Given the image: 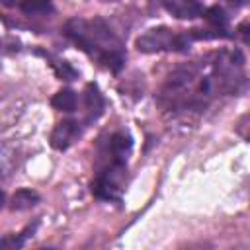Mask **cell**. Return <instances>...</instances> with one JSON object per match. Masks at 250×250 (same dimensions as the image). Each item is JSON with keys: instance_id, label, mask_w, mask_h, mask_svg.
<instances>
[{"instance_id": "13", "label": "cell", "mask_w": 250, "mask_h": 250, "mask_svg": "<svg viewBox=\"0 0 250 250\" xmlns=\"http://www.w3.org/2000/svg\"><path fill=\"white\" fill-rule=\"evenodd\" d=\"M53 64V68H55V72H57V76L59 78H64V80H74L76 76H78V72L66 62V61H55V62H51Z\"/></svg>"}, {"instance_id": "10", "label": "cell", "mask_w": 250, "mask_h": 250, "mask_svg": "<svg viewBox=\"0 0 250 250\" xmlns=\"http://www.w3.org/2000/svg\"><path fill=\"white\" fill-rule=\"evenodd\" d=\"M20 8L25 16H43V14H51L53 12V4L51 0H21Z\"/></svg>"}, {"instance_id": "2", "label": "cell", "mask_w": 250, "mask_h": 250, "mask_svg": "<svg viewBox=\"0 0 250 250\" xmlns=\"http://www.w3.org/2000/svg\"><path fill=\"white\" fill-rule=\"evenodd\" d=\"M189 45L188 35L174 33L168 27H152L137 37L135 47L141 53H160V51H186Z\"/></svg>"}, {"instance_id": "17", "label": "cell", "mask_w": 250, "mask_h": 250, "mask_svg": "<svg viewBox=\"0 0 250 250\" xmlns=\"http://www.w3.org/2000/svg\"><path fill=\"white\" fill-rule=\"evenodd\" d=\"M104 2H115V0H104Z\"/></svg>"}, {"instance_id": "16", "label": "cell", "mask_w": 250, "mask_h": 250, "mask_svg": "<svg viewBox=\"0 0 250 250\" xmlns=\"http://www.w3.org/2000/svg\"><path fill=\"white\" fill-rule=\"evenodd\" d=\"M244 39H246V41H250V25L244 29Z\"/></svg>"}, {"instance_id": "11", "label": "cell", "mask_w": 250, "mask_h": 250, "mask_svg": "<svg viewBox=\"0 0 250 250\" xmlns=\"http://www.w3.org/2000/svg\"><path fill=\"white\" fill-rule=\"evenodd\" d=\"M35 229H37V223L29 225V227H27L23 232H20L18 236H4V238H2V250H18V248H21L23 242H25V238H29V236L35 232Z\"/></svg>"}, {"instance_id": "1", "label": "cell", "mask_w": 250, "mask_h": 250, "mask_svg": "<svg viewBox=\"0 0 250 250\" xmlns=\"http://www.w3.org/2000/svg\"><path fill=\"white\" fill-rule=\"evenodd\" d=\"M64 33L84 53H88L90 57H96L111 72L121 70L125 62L121 41L102 18H94V20L72 18L66 21Z\"/></svg>"}, {"instance_id": "12", "label": "cell", "mask_w": 250, "mask_h": 250, "mask_svg": "<svg viewBox=\"0 0 250 250\" xmlns=\"http://www.w3.org/2000/svg\"><path fill=\"white\" fill-rule=\"evenodd\" d=\"M205 20H207V21L213 25V29H217V31H225V27H227V16H225L223 8H219V6L209 8V10L205 12Z\"/></svg>"}, {"instance_id": "4", "label": "cell", "mask_w": 250, "mask_h": 250, "mask_svg": "<svg viewBox=\"0 0 250 250\" xmlns=\"http://www.w3.org/2000/svg\"><path fill=\"white\" fill-rule=\"evenodd\" d=\"M80 135V127L76 121L72 119H66V121H61L53 133H51V146L55 150H66Z\"/></svg>"}, {"instance_id": "8", "label": "cell", "mask_w": 250, "mask_h": 250, "mask_svg": "<svg viewBox=\"0 0 250 250\" xmlns=\"http://www.w3.org/2000/svg\"><path fill=\"white\" fill-rule=\"evenodd\" d=\"M131 146H133V141L125 133H115L109 139V154L115 160H127V154H129Z\"/></svg>"}, {"instance_id": "15", "label": "cell", "mask_w": 250, "mask_h": 250, "mask_svg": "<svg viewBox=\"0 0 250 250\" xmlns=\"http://www.w3.org/2000/svg\"><path fill=\"white\" fill-rule=\"evenodd\" d=\"M16 2H21V0H2V4H4L6 8H10V6H14Z\"/></svg>"}, {"instance_id": "14", "label": "cell", "mask_w": 250, "mask_h": 250, "mask_svg": "<svg viewBox=\"0 0 250 250\" xmlns=\"http://www.w3.org/2000/svg\"><path fill=\"white\" fill-rule=\"evenodd\" d=\"M236 133H238L242 139L250 141V111H246V113L238 119V123H236Z\"/></svg>"}, {"instance_id": "3", "label": "cell", "mask_w": 250, "mask_h": 250, "mask_svg": "<svg viewBox=\"0 0 250 250\" xmlns=\"http://www.w3.org/2000/svg\"><path fill=\"white\" fill-rule=\"evenodd\" d=\"M125 178V160H115L107 164L105 170L98 172V178L92 184V193L100 199H119L121 195V182Z\"/></svg>"}, {"instance_id": "6", "label": "cell", "mask_w": 250, "mask_h": 250, "mask_svg": "<svg viewBox=\"0 0 250 250\" xmlns=\"http://www.w3.org/2000/svg\"><path fill=\"white\" fill-rule=\"evenodd\" d=\"M84 102H86V111H88V121H96L102 113H104V107H105V102H104V96L100 92V88L96 84H88L86 86V92H84Z\"/></svg>"}, {"instance_id": "7", "label": "cell", "mask_w": 250, "mask_h": 250, "mask_svg": "<svg viewBox=\"0 0 250 250\" xmlns=\"http://www.w3.org/2000/svg\"><path fill=\"white\" fill-rule=\"evenodd\" d=\"M39 193L33 191V189H27V188H21V189H16L10 197V209L14 211H23V209H29L33 205L39 203Z\"/></svg>"}, {"instance_id": "5", "label": "cell", "mask_w": 250, "mask_h": 250, "mask_svg": "<svg viewBox=\"0 0 250 250\" xmlns=\"http://www.w3.org/2000/svg\"><path fill=\"white\" fill-rule=\"evenodd\" d=\"M164 8L180 20H191L203 14V6L199 0H162Z\"/></svg>"}, {"instance_id": "9", "label": "cell", "mask_w": 250, "mask_h": 250, "mask_svg": "<svg viewBox=\"0 0 250 250\" xmlns=\"http://www.w3.org/2000/svg\"><path fill=\"white\" fill-rule=\"evenodd\" d=\"M51 104H53L55 109L70 113V111L76 109V94H74L72 90H68V88H62V90H59V92L53 96Z\"/></svg>"}]
</instances>
